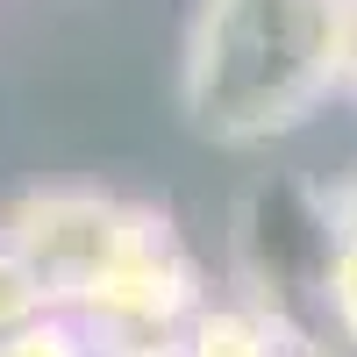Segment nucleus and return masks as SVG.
Segmentation results:
<instances>
[{
	"mask_svg": "<svg viewBox=\"0 0 357 357\" xmlns=\"http://www.w3.org/2000/svg\"><path fill=\"white\" fill-rule=\"evenodd\" d=\"M0 236L29 257L43 301L65 307L100 357L178 343L207 301V272L178 222L107 186H29L0 207Z\"/></svg>",
	"mask_w": 357,
	"mask_h": 357,
	"instance_id": "nucleus-1",
	"label": "nucleus"
},
{
	"mask_svg": "<svg viewBox=\"0 0 357 357\" xmlns=\"http://www.w3.org/2000/svg\"><path fill=\"white\" fill-rule=\"evenodd\" d=\"M350 0H193L178 114L215 151H264L343 100Z\"/></svg>",
	"mask_w": 357,
	"mask_h": 357,
	"instance_id": "nucleus-2",
	"label": "nucleus"
},
{
	"mask_svg": "<svg viewBox=\"0 0 357 357\" xmlns=\"http://www.w3.org/2000/svg\"><path fill=\"white\" fill-rule=\"evenodd\" d=\"M178 357H293V336L279 329L272 307L257 301H215L207 293L200 314L178 336Z\"/></svg>",
	"mask_w": 357,
	"mask_h": 357,
	"instance_id": "nucleus-3",
	"label": "nucleus"
},
{
	"mask_svg": "<svg viewBox=\"0 0 357 357\" xmlns=\"http://www.w3.org/2000/svg\"><path fill=\"white\" fill-rule=\"evenodd\" d=\"M321 307H329V329L357 350V229L321 236Z\"/></svg>",
	"mask_w": 357,
	"mask_h": 357,
	"instance_id": "nucleus-4",
	"label": "nucleus"
},
{
	"mask_svg": "<svg viewBox=\"0 0 357 357\" xmlns=\"http://www.w3.org/2000/svg\"><path fill=\"white\" fill-rule=\"evenodd\" d=\"M0 357H100V350L65 307H43V314H29L0 336Z\"/></svg>",
	"mask_w": 357,
	"mask_h": 357,
	"instance_id": "nucleus-5",
	"label": "nucleus"
},
{
	"mask_svg": "<svg viewBox=\"0 0 357 357\" xmlns=\"http://www.w3.org/2000/svg\"><path fill=\"white\" fill-rule=\"evenodd\" d=\"M50 301H43V286H36V272H29V257L0 236V336L15 329V321H29V314H43Z\"/></svg>",
	"mask_w": 357,
	"mask_h": 357,
	"instance_id": "nucleus-6",
	"label": "nucleus"
},
{
	"mask_svg": "<svg viewBox=\"0 0 357 357\" xmlns=\"http://www.w3.org/2000/svg\"><path fill=\"white\" fill-rule=\"evenodd\" d=\"M314 207H321V236H329V229H357V172H350V178H336V186L321 193Z\"/></svg>",
	"mask_w": 357,
	"mask_h": 357,
	"instance_id": "nucleus-7",
	"label": "nucleus"
},
{
	"mask_svg": "<svg viewBox=\"0 0 357 357\" xmlns=\"http://www.w3.org/2000/svg\"><path fill=\"white\" fill-rule=\"evenodd\" d=\"M343 100H357V0L343 15Z\"/></svg>",
	"mask_w": 357,
	"mask_h": 357,
	"instance_id": "nucleus-8",
	"label": "nucleus"
},
{
	"mask_svg": "<svg viewBox=\"0 0 357 357\" xmlns=\"http://www.w3.org/2000/svg\"><path fill=\"white\" fill-rule=\"evenodd\" d=\"M143 357H178V343H165V350H143Z\"/></svg>",
	"mask_w": 357,
	"mask_h": 357,
	"instance_id": "nucleus-9",
	"label": "nucleus"
}]
</instances>
